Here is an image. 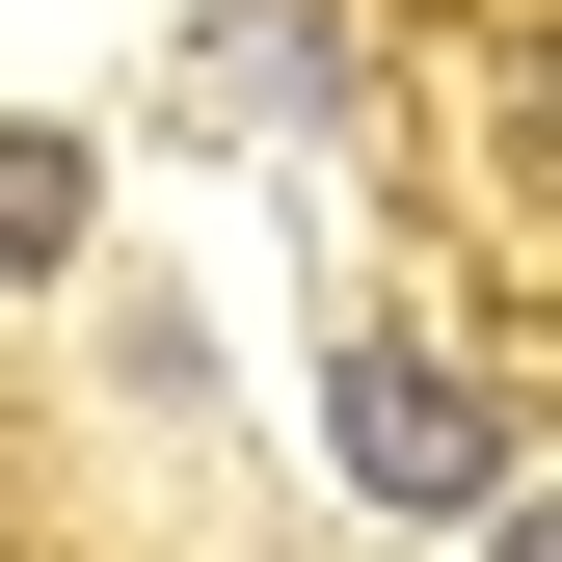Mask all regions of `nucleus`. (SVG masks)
Returning <instances> with one entry per match:
<instances>
[{
    "instance_id": "nucleus-1",
    "label": "nucleus",
    "mask_w": 562,
    "mask_h": 562,
    "mask_svg": "<svg viewBox=\"0 0 562 562\" xmlns=\"http://www.w3.org/2000/svg\"><path fill=\"white\" fill-rule=\"evenodd\" d=\"M322 429H348V482H375V509H482V482H509V402L429 375L402 322H348V348H322Z\"/></svg>"
},
{
    "instance_id": "nucleus-3",
    "label": "nucleus",
    "mask_w": 562,
    "mask_h": 562,
    "mask_svg": "<svg viewBox=\"0 0 562 562\" xmlns=\"http://www.w3.org/2000/svg\"><path fill=\"white\" fill-rule=\"evenodd\" d=\"M482 562H562V509H536V482H482Z\"/></svg>"
},
{
    "instance_id": "nucleus-2",
    "label": "nucleus",
    "mask_w": 562,
    "mask_h": 562,
    "mask_svg": "<svg viewBox=\"0 0 562 562\" xmlns=\"http://www.w3.org/2000/svg\"><path fill=\"white\" fill-rule=\"evenodd\" d=\"M54 268H81V134L0 108V295H54Z\"/></svg>"
}]
</instances>
